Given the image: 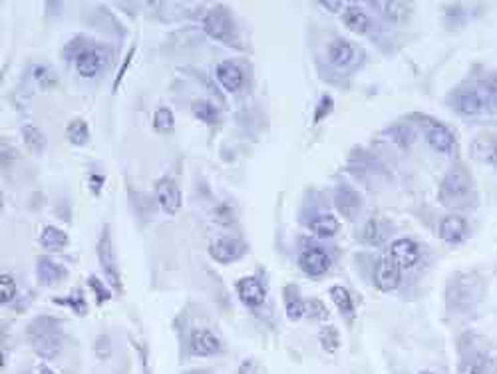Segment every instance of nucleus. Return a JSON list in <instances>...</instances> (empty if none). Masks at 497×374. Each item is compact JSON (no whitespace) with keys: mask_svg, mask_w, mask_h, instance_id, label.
Listing matches in <instances>:
<instances>
[{"mask_svg":"<svg viewBox=\"0 0 497 374\" xmlns=\"http://www.w3.org/2000/svg\"><path fill=\"white\" fill-rule=\"evenodd\" d=\"M48 317L44 319H36L32 322L28 337H30V344L34 349V353L38 354L40 358H56L60 351H62V334L58 332V321H50L48 325Z\"/></svg>","mask_w":497,"mask_h":374,"instance_id":"7ed1b4c3","label":"nucleus"},{"mask_svg":"<svg viewBox=\"0 0 497 374\" xmlns=\"http://www.w3.org/2000/svg\"><path fill=\"white\" fill-rule=\"evenodd\" d=\"M342 24L349 28L350 33L366 34L370 33L372 18L366 14V11H364L362 6L349 4V6L342 11Z\"/></svg>","mask_w":497,"mask_h":374,"instance_id":"b1692460","label":"nucleus"},{"mask_svg":"<svg viewBox=\"0 0 497 374\" xmlns=\"http://www.w3.org/2000/svg\"><path fill=\"white\" fill-rule=\"evenodd\" d=\"M328 295H330V300L334 303V307L340 310V315H344L349 321L354 319V303H352V297H350V291L342 285H332L328 289Z\"/></svg>","mask_w":497,"mask_h":374,"instance_id":"cd10ccee","label":"nucleus"},{"mask_svg":"<svg viewBox=\"0 0 497 374\" xmlns=\"http://www.w3.org/2000/svg\"><path fill=\"white\" fill-rule=\"evenodd\" d=\"M469 156L472 160L479 163H487L497 170V136L493 134H479L469 144Z\"/></svg>","mask_w":497,"mask_h":374,"instance_id":"f3484780","label":"nucleus"},{"mask_svg":"<svg viewBox=\"0 0 497 374\" xmlns=\"http://www.w3.org/2000/svg\"><path fill=\"white\" fill-rule=\"evenodd\" d=\"M440 239L450 243V245H460L464 243L467 237H469V225L467 221L457 214H448L440 221Z\"/></svg>","mask_w":497,"mask_h":374,"instance_id":"dca6fc26","label":"nucleus"},{"mask_svg":"<svg viewBox=\"0 0 497 374\" xmlns=\"http://www.w3.org/2000/svg\"><path fill=\"white\" fill-rule=\"evenodd\" d=\"M189 351L195 356H213L221 351V339L209 329H195L189 337Z\"/></svg>","mask_w":497,"mask_h":374,"instance_id":"6ab92c4d","label":"nucleus"},{"mask_svg":"<svg viewBox=\"0 0 497 374\" xmlns=\"http://www.w3.org/2000/svg\"><path fill=\"white\" fill-rule=\"evenodd\" d=\"M376 4V8L382 12V14H386L388 18H398V14L404 11L402 2H374Z\"/></svg>","mask_w":497,"mask_h":374,"instance_id":"79ce46f5","label":"nucleus"},{"mask_svg":"<svg viewBox=\"0 0 497 374\" xmlns=\"http://www.w3.org/2000/svg\"><path fill=\"white\" fill-rule=\"evenodd\" d=\"M156 199L165 215L177 214L183 204V195H181L177 182L171 177H159L156 182Z\"/></svg>","mask_w":497,"mask_h":374,"instance_id":"9b49d317","label":"nucleus"},{"mask_svg":"<svg viewBox=\"0 0 497 374\" xmlns=\"http://www.w3.org/2000/svg\"><path fill=\"white\" fill-rule=\"evenodd\" d=\"M235 291H237V295H239V299H241L245 307L253 310L263 307L264 299H267V289L259 281V277H255V275H247V277L239 279L235 283Z\"/></svg>","mask_w":497,"mask_h":374,"instance_id":"f8f14e48","label":"nucleus"},{"mask_svg":"<svg viewBox=\"0 0 497 374\" xmlns=\"http://www.w3.org/2000/svg\"><path fill=\"white\" fill-rule=\"evenodd\" d=\"M104 185H106V175H102V173H90L88 175V187L94 195H100Z\"/></svg>","mask_w":497,"mask_h":374,"instance_id":"37998d69","label":"nucleus"},{"mask_svg":"<svg viewBox=\"0 0 497 374\" xmlns=\"http://www.w3.org/2000/svg\"><path fill=\"white\" fill-rule=\"evenodd\" d=\"M247 253V243L235 237H219L209 245V257L215 263L229 265L239 261Z\"/></svg>","mask_w":497,"mask_h":374,"instance_id":"9d476101","label":"nucleus"},{"mask_svg":"<svg viewBox=\"0 0 497 374\" xmlns=\"http://www.w3.org/2000/svg\"><path fill=\"white\" fill-rule=\"evenodd\" d=\"M334 207L344 219L352 221L358 217L360 209H362V197L354 187H350L349 183H340L334 192Z\"/></svg>","mask_w":497,"mask_h":374,"instance_id":"4468645a","label":"nucleus"},{"mask_svg":"<svg viewBox=\"0 0 497 374\" xmlns=\"http://www.w3.org/2000/svg\"><path fill=\"white\" fill-rule=\"evenodd\" d=\"M418 374H435L434 370H422V373H418Z\"/></svg>","mask_w":497,"mask_h":374,"instance_id":"09e8293b","label":"nucleus"},{"mask_svg":"<svg viewBox=\"0 0 497 374\" xmlns=\"http://www.w3.org/2000/svg\"><path fill=\"white\" fill-rule=\"evenodd\" d=\"M283 303H285V312L288 321L296 322L300 321V319H305L307 299H303V295H300V291H298L296 285H293V283L285 285V289H283Z\"/></svg>","mask_w":497,"mask_h":374,"instance_id":"4be33fe9","label":"nucleus"},{"mask_svg":"<svg viewBox=\"0 0 497 374\" xmlns=\"http://www.w3.org/2000/svg\"><path fill=\"white\" fill-rule=\"evenodd\" d=\"M420 124H422V132L426 141L430 144V148L435 150L438 153H450L455 148V136L452 129L448 128L445 124L438 122V119L430 118V116H420Z\"/></svg>","mask_w":497,"mask_h":374,"instance_id":"423d86ee","label":"nucleus"},{"mask_svg":"<svg viewBox=\"0 0 497 374\" xmlns=\"http://www.w3.org/2000/svg\"><path fill=\"white\" fill-rule=\"evenodd\" d=\"M32 74H34V80L38 82V86L40 88H54V86L58 84V76L54 74L52 68L46 64H36L34 68H32Z\"/></svg>","mask_w":497,"mask_h":374,"instance_id":"58836bf2","label":"nucleus"},{"mask_svg":"<svg viewBox=\"0 0 497 374\" xmlns=\"http://www.w3.org/2000/svg\"><path fill=\"white\" fill-rule=\"evenodd\" d=\"M484 295V281L476 273H457L448 287V305L454 309H469Z\"/></svg>","mask_w":497,"mask_h":374,"instance_id":"f03ea898","label":"nucleus"},{"mask_svg":"<svg viewBox=\"0 0 497 374\" xmlns=\"http://www.w3.org/2000/svg\"><path fill=\"white\" fill-rule=\"evenodd\" d=\"M16 281L8 273H2L0 277V303L2 305H11L16 297Z\"/></svg>","mask_w":497,"mask_h":374,"instance_id":"ea45409f","label":"nucleus"},{"mask_svg":"<svg viewBox=\"0 0 497 374\" xmlns=\"http://www.w3.org/2000/svg\"><path fill=\"white\" fill-rule=\"evenodd\" d=\"M460 374H496V364L486 351L469 346V351L462 354Z\"/></svg>","mask_w":497,"mask_h":374,"instance_id":"2eb2a0df","label":"nucleus"},{"mask_svg":"<svg viewBox=\"0 0 497 374\" xmlns=\"http://www.w3.org/2000/svg\"><path fill=\"white\" fill-rule=\"evenodd\" d=\"M215 74H217V80L223 86V90H227L229 94H235L243 88V70L231 60H225V62L217 66Z\"/></svg>","mask_w":497,"mask_h":374,"instance_id":"5701e85b","label":"nucleus"},{"mask_svg":"<svg viewBox=\"0 0 497 374\" xmlns=\"http://www.w3.org/2000/svg\"><path fill=\"white\" fill-rule=\"evenodd\" d=\"M388 253L394 257V261L404 269H412L416 267L420 261H422V249H420V243L414 241L410 237H402V239H396L394 243L388 249Z\"/></svg>","mask_w":497,"mask_h":374,"instance_id":"ddd939ff","label":"nucleus"},{"mask_svg":"<svg viewBox=\"0 0 497 374\" xmlns=\"http://www.w3.org/2000/svg\"><path fill=\"white\" fill-rule=\"evenodd\" d=\"M211 219L217 225H223V227H229V225L235 223L237 219V211L231 204L223 201V204L215 205L211 209Z\"/></svg>","mask_w":497,"mask_h":374,"instance_id":"c9c22d12","label":"nucleus"},{"mask_svg":"<svg viewBox=\"0 0 497 374\" xmlns=\"http://www.w3.org/2000/svg\"><path fill=\"white\" fill-rule=\"evenodd\" d=\"M38 374H56V373H52L46 364H40V366H38Z\"/></svg>","mask_w":497,"mask_h":374,"instance_id":"de8ad7c7","label":"nucleus"},{"mask_svg":"<svg viewBox=\"0 0 497 374\" xmlns=\"http://www.w3.org/2000/svg\"><path fill=\"white\" fill-rule=\"evenodd\" d=\"M191 114L203 124H215L219 119V110L207 100H195L191 104Z\"/></svg>","mask_w":497,"mask_h":374,"instance_id":"f704fd0d","label":"nucleus"},{"mask_svg":"<svg viewBox=\"0 0 497 374\" xmlns=\"http://www.w3.org/2000/svg\"><path fill=\"white\" fill-rule=\"evenodd\" d=\"M86 283H88V289H92V293L95 295V305L102 307L104 303L112 299V287L104 285V281L98 277V275H90Z\"/></svg>","mask_w":497,"mask_h":374,"instance_id":"4c0bfd02","label":"nucleus"},{"mask_svg":"<svg viewBox=\"0 0 497 374\" xmlns=\"http://www.w3.org/2000/svg\"><path fill=\"white\" fill-rule=\"evenodd\" d=\"M74 68L82 78L92 80L102 70V54H100V50H95V48H82L80 52L76 54Z\"/></svg>","mask_w":497,"mask_h":374,"instance_id":"412c9836","label":"nucleus"},{"mask_svg":"<svg viewBox=\"0 0 497 374\" xmlns=\"http://www.w3.org/2000/svg\"><path fill=\"white\" fill-rule=\"evenodd\" d=\"M22 139H24L26 148L32 151H36V153L44 151L46 144H48V139H46V136H44L42 129L36 128L34 124H24V126H22Z\"/></svg>","mask_w":497,"mask_h":374,"instance_id":"7c9ffc66","label":"nucleus"},{"mask_svg":"<svg viewBox=\"0 0 497 374\" xmlns=\"http://www.w3.org/2000/svg\"><path fill=\"white\" fill-rule=\"evenodd\" d=\"M452 106L460 116H466V118H476V116L487 114L486 102H484V98L479 96L476 84L460 86L454 92Z\"/></svg>","mask_w":497,"mask_h":374,"instance_id":"0eeeda50","label":"nucleus"},{"mask_svg":"<svg viewBox=\"0 0 497 374\" xmlns=\"http://www.w3.org/2000/svg\"><path fill=\"white\" fill-rule=\"evenodd\" d=\"M36 275H38L40 285H44V287H54V285H60V283H62L64 279H66V275H68V271H66V267L60 265L58 261H54L52 257L42 255L38 257V261H36Z\"/></svg>","mask_w":497,"mask_h":374,"instance_id":"aec40b11","label":"nucleus"},{"mask_svg":"<svg viewBox=\"0 0 497 374\" xmlns=\"http://www.w3.org/2000/svg\"><path fill=\"white\" fill-rule=\"evenodd\" d=\"M40 245L48 253H60V251H64L66 247L70 245V237L60 227L46 225L42 229V233H40Z\"/></svg>","mask_w":497,"mask_h":374,"instance_id":"a878e982","label":"nucleus"},{"mask_svg":"<svg viewBox=\"0 0 497 374\" xmlns=\"http://www.w3.org/2000/svg\"><path fill=\"white\" fill-rule=\"evenodd\" d=\"M479 96L484 98L487 114H497V72H489L476 82Z\"/></svg>","mask_w":497,"mask_h":374,"instance_id":"bb28decb","label":"nucleus"},{"mask_svg":"<svg viewBox=\"0 0 497 374\" xmlns=\"http://www.w3.org/2000/svg\"><path fill=\"white\" fill-rule=\"evenodd\" d=\"M134 52H136V46H131V48H129V52H127L126 60H124V66H122L119 74L116 76V84H114V92H116L117 86H119V82H122V78H124V74L127 72V66H129V62H131V58H134Z\"/></svg>","mask_w":497,"mask_h":374,"instance_id":"a18cd8bd","label":"nucleus"},{"mask_svg":"<svg viewBox=\"0 0 497 374\" xmlns=\"http://www.w3.org/2000/svg\"><path fill=\"white\" fill-rule=\"evenodd\" d=\"M318 342L327 354H337L340 349V332L334 325H324L318 332Z\"/></svg>","mask_w":497,"mask_h":374,"instance_id":"473e14b6","label":"nucleus"},{"mask_svg":"<svg viewBox=\"0 0 497 374\" xmlns=\"http://www.w3.org/2000/svg\"><path fill=\"white\" fill-rule=\"evenodd\" d=\"M203 28L213 40H219V42L229 44V46H237L239 36L235 30V22L225 6H217V8L207 12V16L203 21Z\"/></svg>","mask_w":497,"mask_h":374,"instance_id":"39448f33","label":"nucleus"},{"mask_svg":"<svg viewBox=\"0 0 497 374\" xmlns=\"http://www.w3.org/2000/svg\"><path fill=\"white\" fill-rule=\"evenodd\" d=\"M52 303L54 305H60V307H68V309H72L78 315V317H84V315H88V300H86L84 297V291L82 289H74L70 295H66V297H52Z\"/></svg>","mask_w":497,"mask_h":374,"instance_id":"c756f323","label":"nucleus"},{"mask_svg":"<svg viewBox=\"0 0 497 374\" xmlns=\"http://www.w3.org/2000/svg\"><path fill=\"white\" fill-rule=\"evenodd\" d=\"M318 4H320L322 8H327V11L340 12V14H342V11L346 8V6H344V2H340V0H320Z\"/></svg>","mask_w":497,"mask_h":374,"instance_id":"49530a36","label":"nucleus"},{"mask_svg":"<svg viewBox=\"0 0 497 374\" xmlns=\"http://www.w3.org/2000/svg\"><path fill=\"white\" fill-rule=\"evenodd\" d=\"M374 283L384 293H390V291H396L400 287V283H402V267L394 261V257L390 253H384L376 261Z\"/></svg>","mask_w":497,"mask_h":374,"instance_id":"1a4fd4ad","label":"nucleus"},{"mask_svg":"<svg viewBox=\"0 0 497 374\" xmlns=\"http://www.w3.org/2000/svg\"><path fill=\"white\" fill-rule=\"evenodd\" d=\"M360 239L370 247H378L384 243L386 239V233H384V227L378 219H368L364 227H362V233H360Z\"/></svg>","mask_w":497,"mask_h":374,"instance_id":"2f4dec72","label":"nucleus"},{"mask_svg":"<svg viewBox=\"0 0 497 374\" xmlns=\"http://www.w3.org/2000/svg\"><path fill=\"white\" fill-rule=\"evenodd\" d=\"M308 229L318 239H330L339 233L340 221L334 214H318L308 221Z\"/></svg>","mask_w":497,"mask_h":374,"instance_id":"393cba45","label":"nucleus"},{"mask_svg":"<svg viewBox=\"0 0 497 374\" xmlns=\"http://www.w3.org/2000/svg\"><path fill=\"white\" fill-rule=\"evenodd\" d=\"M358 52L360 48H356V44L350 42L346 38H334L327 48L328 62L337 66V68H349V66L354 64Z\"/></svg>","mask_w":497,"mask_h":374,"instance_id":"a211bd4d","label":"nucleus"},{"mask_svg":"<svg viewBox=\"0 0 497 374\" xmlns=\"http://www.w3.org/2000/svg\"><path fill=\"white\" fill-rule=\"evenodd\" d=\"M438 199L445 209H452V211L476 209L479 204V193H477L474 175L467 170L466 163L455 161L450 165V170L445 171L442 182H440Z\"/></svg>","mask_w":497,"mask_h":374,"instance_id":"f257e3e1","label":"nucleus"},{"mask_svg":"<svg viewBox=\"0 0 497 374\" xmlns=\"http://www.w3.org/2000/svg\"><path fill=\"white\" fill-rule=\"evenodd\" d=\"M153 129L158 134H173L175 129V116L171 112V107L168 106H159L153 114V122H151Z\"/></svg>","mask_w":497,"mask_h":374,"instance_id":"72a5a7b5","label":"nucleus"},{"mask_svg":"<svg viewBox=\"0 0 497 374\" xmlns=\"http://www.w3.org/2000/svg\"><path fill=\"white\" fill-rule=\"evenodd\" d=\"M305 319L315 322H324L330 319V312H328L327 305H324L322 300L317 299V297H312V299H307V312H305Z\"/></svg>","mask_w":497,"mask_h":374,"instance_id":"e433bc0d","label":"nucleus"},{"mask_svg":"<svg viewBox=\"0 0 497 374\" xmlns=\"http://www.w3.org/2000/svg\"><path fill=\"white\" fill-rule=\"evenodd\" d=\"M239 374H264V368L255 358H247L239 366Z\"/></svg>","mask_w":497,"mask_h":374,"instance_id":"c03bdc74","label":"nucleus"},{"mask_svg":"<svg viewBox=\"0 0 497 374\" xmlns=\"http://www.w3.org/2000/svg\"><path fill=\"white\" fill-rule=\"evenodd\" d=\"M298 269L307 275V277H322L327 273L330 265H332V259L328 255L327 251L322 247L318 245H310L305 247L300 253H298Z\"/></svg>","mask_w":497,"mask_h":374,"instance_id":"6e6552de","label":"nucleus"},{"mask_svg":"<svg viewBox=\"0 0 497 374\" xmlns=\"http://www.w3.org/2000/svg\"><path fill=\"white\" fill-rule=\"evenodd\" d=\"M332 110H334V100H332V96H330V94H322L320 100H318L317 107H315V118H312V124H315V126L320 124L322 119L328 118V116L332 114Z\"/></svg>","mask_w":497,"mask_h":374,"instance_id":"a19ab883","label":"nucleus"},{"mask_svg":"<svg viewBox=\"0 0 497 374\" xmlns=\"http://www.w3.org/2000/svg\"><path fill=\"white\" fill-rule=\"evenodd\" d=\"M95 253H98V263L104 271V277H106L107 285L112 287V291L122 293L124 291V283H122V275H119V267H117L116 251H114V243H112V233H110V227L104 225V231L100 235L98 247H95Z\"/></svg>","mask_w":497,"mask_h":374,"instance_id":"20e7f679","label":"nucleus"},{"mask_svg":"<svg viewBox=\"0 0 497 374\" xmlns=\"http://www.w3.org/2000/svg\"><path fill=\"white\" fill-rule=\"evenodd\" d=\"M66 139L76 146V148H82L90 141V126L88 122L82 118H74L72 122H68L66 126Z\"/></svg>","mask_w":497,"mask_h":374,"instance_id":"c85d7f7f","label":"nucleus"}]
</instances>
